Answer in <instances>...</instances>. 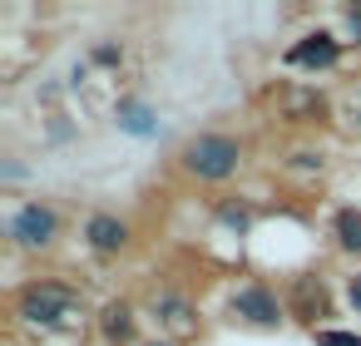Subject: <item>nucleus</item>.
Instances as JSON below:
<instances>
[{
	"label": "nucleus",
	"mask_w": 361,
	"mask_h": 346,
	"mask_svg": "<svg viewBox=\"0 0 361 346\" xmlns=\"http://www.w3.org/2000/svg\"><path fill=\"white\" fill-rule=\"evenodd\" d=\"M233 311H238L243 321H252V326H277V321H282V307H277V297H272L267 287H243V292L233 297Z\"/></svg>",
	"instance_id": "nucleus-4"
},
{
	"label": "nucleus",
	"mask_w": 361,
	"mask_h": 346,
	"mask_svg": "<svg viewBox=\"0 0 361 346\" xmlns=\"http://www.w3.org/2000/svg\"><path fill=\"white\" fill-rule=\"evenodd\" d=\"M55 228H60V218H55V208H45V203H25V208L11 218V237H16L20 247H50V242H55Z\"/></svg>",
	"instance_id": "nucleus-3"
},
{
	"label": "nucleus",
	"mask_w": 361,
	"mask_h": 346,
	"mask_svg": "<svg viewBox=\"0 0 361 346\" xmlns=\"http://www.w3.org/2000/svg\"><path fill=\"white\" fill-rule=\"evenodd\" d=\"M346 292H351V307L361 311V277H351V287H346Z\"/></svg>",
	"instance_id": "nucleus-12"
},
{
	"label": "nucleus",
	"mask_w": 361,
	"mask_h": 346,
	"mask_svg": "<svg viewBox=\"0 0 361 346\" xmlns=\"http://www.w3.org/2000/svg\"><path fill=\"white\" fill-rule=\"evenodd\" d=\"M119 124H124V129H134V134H149V114H144V109H134V104H124V109H119Z\"/></svg>",
	"instance_id": "nucleus-10"
},
{
	"label": "nucleus",
	"mask_w": 361,
	"mask_h": 346,
	"mask_svg": "<svg viewBox=\"0 0 361 346\" xmlns=\"http://www.w3.org/2000/svg\"><path fill=\"white\" fill-rule=\"evenodd\" d=\"M336 242H341V252H356L361 257V213L356 208H341L336 213Z\"/></svg>",
	"instance_id": "nucleus-8"
},
{
	"label": "nucleus",
	"mask_w": 361,
	"mask_h": 346,
	"mask_svg": "<svg viewBox=\"0 0 361 346\" xmlns=\"http://www.w3.org/2000/svg\"><path fill=\"white\" fill-rule=\"evenodd\" d=\"M70 307H75V292L60 287V282H35V287H25L20 302H16V311H20L25 321H40V326H55L60 316H70Z\"/></svg>",
	"instance_id": "nucleus-2"
},
{
	"label": "nucleus",
	"mask_w": 361,
	"mask_h": 346,
	"mask_svg": "<svg viewBox=\"0 0 361 346\" xmlns=\"http://www.w3.org/2000/svg\"><path fill=\"white\" fill-rule=\"evenodd\" d=\"M317 346H361L356 331H317Z\"/></svg>",
	"instance_id": "nucleus-11"
},
{
	"label": "nucleus",
	"mask_w": 361,
	"mask_h": 346,
	"mask_svg": "<svg viewBox=\"0 0 361 346\" xmlns=\"http://www.w3.org/2000/svg\"><path fill=\"white\" fill-rule=\"evenodd\" d=\"M297 316H302V321L326 316V292H322V282H317V287H312V277L297 282Z\"/></svg>",
	"instance_id": "nucleus-7"
},
{
	"label": "nucleus",
	"mask_w": 361,
	"mask_h": 346,
	"mask_svg": "<svg viewBox=\"0 0 361 346\" xmlns=\"http://www.w3.org/2000/svg\"><path fill=\"white\" fill-rule=\"evenodd\" d=\"M85 237H90V247H94V252H119V247L129 242V228H124L119 218H109V213H99V218H90V228H85Z\"/></svg>",
	"instance_id": "nucleus-6"
},
{
	"label": "nucleus",
	"mask_w": 361,
	"mask_h": 346,
	"mask_svg": "<svg viewBox=\"0 0 361 346\" xmlns=\"http://www.w3.org/2000/svg\"><path fill=\"white\" fill-rule=\"evenodd\" d=\"M238 159H243V149L228 134H198L183 144V168L198 178H228V173H238Z\"/></svg>",
	"instance_id": "nucleus-1"
},
{
	"label": "nucleus",
	"mask_w": 361,
	"mask_h": 346,
	"mask_svg": "<svg viewBox=\"0 0 361 346\" xmlns=\"http://www.w3.org/2000/svg\"><path fill=\"white\" fill-rule=\"evenodd\" d=\"M129 326H134V321H129V307H124V302L104 307V336H109V341H124V336H129Z\"/></svg>",
	"instance_id": "nucleus-9"
},
{
	"label": "nucleus",
	"mask_w": 361,
	"mask_h": 346,
	"mask_svg": "<svg viewBox=\"0 0 361 346\" xmlns=\"http://www.w3.org/2000/svg\"><path fill=\"white\" fill-rule=\"evenodd\" d=\"M351 30H356V35H361V11H351Z\"/></svg>",
	"instance_id": "nucleus-13"
},
{
	"label": "nucleus",
	"mask_w": 361,
	"mask_h": 346,
	"mask_svg": "<svg viewBox=\"0 0 361 346\" xmlns=\"http://www.w3.org/2000/svg\"><path fill=\"white\" fill-rule=\"evenodd\" d=\"M287 60H292V65H317V70H326V65H336V40L317 30V35H307L302 45H292Z\"/></svg>",
	"instance_id": "nucleus-5"
}]
</instances>
